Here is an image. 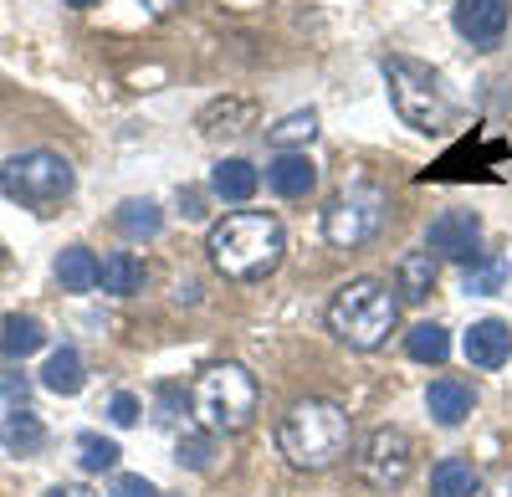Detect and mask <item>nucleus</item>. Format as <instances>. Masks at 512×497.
Wrapping results in <instances>:
<instances>
[{
    "instance_id": "obj_1",
    "label": "nucleus",
    "mask_w": 512,
    "mask_h": 497,
    "mask_svg": "<svg viewBox=\"0 0 512 497\" xmlns=\"http://www.w3.org/2000/svg\"><path fill=\"white\" fill-rule=\"evenodd\" d=\"M205 252H210V267L226 282H262L287 257V231L267 211H236L221 226H210Z\"/></svg>"
},
{
    "instance_id": "obj_2",
    "label": "nucleus",
    "mask_w": 512,
    "mask_h": 497,
    "mask_svg": "<svg viewBox=\"0 0 512 497\" xmlns=\"http://www.w3.org/2000/svg\"><path fill=\"white\" fill-rule=\"evenodd\" d=\"M349 416H344V405H333V400H297L287 405V416L277 421V446H282V457L297 467V472H328L349 457Z\"/></svg>"
},
{
    "instance_id": "obj_3",
    "label": "nucleus",
    "mask_w": 512,
    "mask_h": 497,
    "mask_svg": "<svg viewBox=\"0 0 512 497\" xmlns=\"http://www.w3.org/2000/svg\"><path fill=\"white\" fill-rule=\"evenodd\" d=\"M395 323H400V298L390 293V282H379V277L344 282L333 293V303H328V334L338 344L359 349V354L379 349L384 339L395 334Z\"/></svg>"
},
{
    "instance_id": "obj_4",
    "label": "nucleus",
    "mask_w": 512,
    "mask_h": 497,
    "mask_svg": "<svg viewBox=\"0 0 512 497\" xmlns=\"http://www.w3.org/2000/svg\"><path fill=\"white\" fill-rule=\"evenodd\" d=\"M379 72H384V88H390V103H395V113L410 123V129H420V134H441L446 123H451V93H446V82H441V72L436 67H425V62H415V57H384L379 62Z\"/></svg>"
},
{
    "instance_id": "obj_5",
    "label": "nucleus",
    "mask_w": 512,
    "mask_h": 497,
    "mask_svg": "<svg viewBox=\"0 0 512 497\" xmlns=\"http://www.w3.org/2000/svg\"><path fill=\"white\" fill-rule=\"evenodd\" d=\"M72 190H77L72 164L52 149H26V154H11L0 164V195L16 200L31 216H52Z\"/></svg>"
},
{
    "instance_id": "obj_6",
    "label": "nucleus",
    "mask_w": 512,
    "mask_h": 497,
    "mask_svg": "<svg viewBox=\"0 0 512 497\" xmlns=\"http://www.w3.org/2000/svg\"><path fill=\"white\" fill-rule=\"evenodd\" d=\"M190 410L205 431H246L256 416V380L241 364H210L200 369V380L190 385Z\"/></svg>"
},
{
    "instance_id": "obj_7",
    "label": "nucleus",
    "mask_w": 512,
    "mask_h": 497,
    "mask_svg": "<svg viewBox=\"0 0 512 497\" xmlns=\"http://www.w3.org/2000/svg\"><path fill=\"white\" fill-rule=\"evenodd\" d=\"M384 211H390V200H384V190L374 185H349L338 190L333 205L323 211V231L333 246H344V252H354V246L374 241L379 226H384Z\"/></svg>"
},
{
    "instance_id": "obj_8",
    "label": "nucleus",
    "mask_w": 512,
    "mask_h": 497,
    "mask_svg": "<svg viewBox=\"0 0 512 497\" xmlns=\"http://www.w3.org/2000/svg\"><path fill=\"white\" fill-rule=\"evenodd\" d=\"M410 467H415V446H410V436L395 431V426H379V431L359 446V457H354L359 482L374 487V492L405 487V482H410Z\"/></svg>"
},
{
    "instance_id": "obj_9",
    "label": "nucleus",
    "mask_w": 512,
    "mask_h": 497,
    "mask_svg": "<svg viewBox=\"0 0 512 497\" xmlns=\"http://www.w3.org/2000/svg\"><path fill=\"white\" fill-rule=\"evenodd\" d=\"M425 246H431L436 257L472 267L482 257V216L477 211H441L431 221V231H425Z\"/></svg>"
},
{
    "instance_id": "obj_10",
    "label": "nucleus",
    "mask_w": 512,
    "mask_h": 497,
    "mask_svg": "<svg viewBox=\"0 0 512 497\" xmlns=\"http://www.w3.org/2000/svg\"><path fill=\"white\" fill-rule=\"evenodd\" d=\"M507 16H512L507 0H456L451 26H456V36H461V41H472V47L492 52L497 41L507 36Z\"/></svg>"
},
{
    "instance_id": "obj_11",
    "label": "nucleus",
    "mask_w": 512,
    "mask_h": 497,
    "mask_svg": "<svg viewBox=\"0 0 512 497\" xmlns=\"http://www.w3.org/2000/svg\"><path fill=\"white\" fill-rule=\"evenodd\" d=\"M466 359L477 369H502L512 359V323L507 318H477L466 328Z\"/></svg>"
},
{
    "instance_id": "obj_12",
    "label": "nucleus",
    "mask_w": 512,
    "mask_h": 497,
    "mask_svg": "<svg viewBox=\"0 0 512 497\" xmlns=\"http://www.w3.org/2000/svg\"><path fill=\"white\" fill-rule=\"evenodd\" d=\"M425 410L436 416V426H461L477 410V390L466 380H456V375H441V380H431V390H425Z\"/></svg>"
},
{
    "instance_id": "obj_13",
    "label": "nucleus",
    "mask_w": 512,
    "mask_h": 497,
    "mask_svg": "<svg viewBox=\"0 0 512 497\" xmlns=\"http://www.w3.org/2000/svg\"><path fill=\"white\" fill-rule=\"evenodd\" d=\"M436 277H441V267H436L431 246H425V252H405L395 262V293H400V303H425L436 293Z\"/></svg>"
},
{
    "instance_id": "obj_14",
    "label": "nucleus",
    "mask_w": 512,
    "mask_h": 497,
    "mask_svg": "<svg viewBox=\"0 0 512 497\" xmlns=\"http://www.w3.org/2000/svg\"><path fill=\"white\" fill-rule=\"evenodd\" d=\"M267 185H272L282 200H303V195H313V185H318V164H313L308 154H277V159L267 164Z\"/></svg>"
},
{
    "instance_id": "obj_15",
    "label": "nucleus",
    "mask_w": 512,
    "mask_h": 497,
    "mask_svg": "<svg viewBox=\"0 0 512 497\" xmlns=\"http://www.w3.org/2000/svg\"><path fill=\"white\" fill-rule=\"evenodd\" d=\"M256 118V103L251 98H216L205 113H200V134L216 139V134H246Z\"/></svg>"
},
{
    "instance_id": "obj_16",
    "label": "nucleus",
    "mask_w": 512,
    "mask_h": 497,
    "mask_svg": "<svg viewBox=\"0 0 512 497\" xmlns=\"http://www.w3.org/2000/svg\"><path fill=\"white\" fill-rule=\"evenodd\" d=\"M57 282H62V293H93L98 287V272L103 262L88 252V246H67V252H57Z\"/></svg>"
},
{
    "instance_id": "obj_17",
    "label": "nucleus",
    "mask_w": 512,
    "mask_h": 497,
    "mask_svg": "<svg viewBox=\"0 0 512 497\" xmlns=\"http://www.w3.org/2000/svg\"><path fill=\"white\" fill-rule=\"evenodd\" d=\"M144 262L134 257V252H113V257H103V272H98V287L103 293H113V298H134V293H144Z\"/></svg>"
},
{
    "instance_id": "obj_18",
    "label": "nucleus",
    "mask_w": 512,
    "mask_h": 497,
    "mask_svg": "<svg viewBox=\"0 0 512 497\" xmlns=\"http://www.w3.org/2000/svg\"><path fill=\"white\" fill-rule=\"evenodd\" d=\"M41 344H47V328H41V318L11 313L6 323H0V354H6V359H31Z\"/></svg>"
},
{
    "instance_id": "obj_19",
    "label": "nucleus",
    "mask_w": 512,
    "mask_h": 497,
    "mask_svg": "<svg viewBox=\"0 0 512 497\" xmlns=\"http://www.w3.org/2000/svg\"><path fill=\"white\" fill-rule=\"evenodd\" d=\"M256 185H262V175H256V164H251V159H221V164H216V175H210V190H216L221 200H231V205L251 200Z\"/></svg>"
},
{
    "instance_id": "obj_20",
    "label": "nucleus",
    "mask_w": 512,
    "mask_h": 497,
    "mask_svg": "<svg viewBox=\"0 0 512 497\" xmlns=\"http://www.w3.org/2000/svg\"><path fill=\"white\" fill-rule=\"evenodd\" d=\"M113 226L128 236V241H149V236H159L164 231V211H159V205L154 200H123L118 205V211H113Z\"/></svg>"
},
{
    "instance_id": "obj_21",
    "label": "nucleus",
    "mask_w": 512,
    "mask_h": 497,
    "mask_svg": "<svg viewBox=\"0 0 512 497\" xmlns=\"http://www.w3.org/2000/svg\"><path fill=\"white\" fill-rule=\"evenodd\" d=\"M0 441H6L11 457H36V451L47 446V426H41V416H31V410H11Z\"/></svg>"
},
{
    "instance_id": "obj_22",
    "label": "nucleus",
    "mask_w": 512,
    "mask_h": 497,
    "mask_svg": "<svg viewBox=\"0 0 512 497\" xmlns=\"http://www.w3.org/2000/svg\"><path fill=\"white\" fill-rule=\"evenodd\" d=\"M477 487H482L477 467L461 462V457H446L431 472V497H477Z\"/></svg>"
},
{
    "instance_id": "obj_23",
    "label": "nucleus",
    "mask_w": 512,
    "mask_h": 497,
    "mask_svg": "<svg viewBox=\"0 0 512 497\" xmlns=\"http://www.w3.org/2000/svg\"><path fill=\"white\" fill-rule=\"evenodd\" d=\"M313 134H318V113L313 108H297V113H287V118L272 123L267 144L282 149V154H297V144H313Z\"/></svg>"
},
{
    "instance_id": "obj_24",
    "label": "nucleus",
    "mask_w": 512,
    "mask_h": 497,
    "mask_svg": "<svg viewBox=\"0 0 512 497\" xmlns=\"http://www.w3.org/2000/svg\"><path fill=\"white\" fill-rule=\"evenodd\" d=\"M405 354L415 359V364H446V354H451V334L441 323H415L410 334H405Z\"/></svg>"
},
{
    "instance_id": "obj_25",
    "label": "nucleus",
    "mask_w": 512,
    "mask_h": 497,
    "mask_svg": "<svg viewBox=\"0 0 512 497\" xmlns=\"http://www.w3.org/2000/svg\"><path fill=\"white\" fill-rule=\"evenodd\" d=\"M41 385L52 395H77L82 390V354L77 349H57L47 364H41Z\"/></svg>"
},
{
    "instance_id": "obj_26",
    "label": "nucleus",
    "mask_w": 512,
    "mask_h": 497,
    "mask_svg": "<svg viewBox=\"0 0 512 497\" xmlns=\"http://www.w3.org/2000/svg\"><path fill=\"white\" fill-rule=\"evenodd\" d=\"M507 272H512V267H507V257H497V252H492V257H477L472 267H466V277H461V282H466V293L492 298V293H502Z\"/></svg>"
},
{
    "instance_id": "obj_27",
    "label": "nucleus",
    "mask_w": 512,
    "mask_h": 497,
    "mask_svg": "<svg viewBox=\"0 0 512 497\" xmlns=\"http://www.w3.org/2000/svg\"><path fill=\"white\" fill-rule=\"evenodd\" d=\"M175 462L190 467V472H210V462H216V431H190V436H180Z\"/></svg>"
},
{
    "instance_id": "obj_28",
    "label": "nucleus",
    "mask_w": 512,
    "mask_h": 497,
    "mask_svg": "<svg viewBox=\"0 0 512 497\" xmlns=\"http://www.w3.org/2000/svg\"><path fill=\"white\" fill-rule=\"evenodd\" d=\"M77 451H82V467H88V472H113L118 467V457H123V451H118V441H108V436H98V431H88V436H77Z\"/></svg>"
},
{
    "instance_id": "obj_29",
    "label": "nucleus",
    "mask_w": 512,
    "mask_h": 497,
    "mask_svg": "<svg viewBox=\"0 0 512 497\" xmlns=\"http://www.w3.org/2000/svg\"><path fill=\"white\" fill-rule=\"evenodd\" d=\"M108 497H159V487L149 477H139V472H123V477H113Z\"/></svg>"
},
{
    "instance_id": "obj_30",
    "label": "nucleus",
    "mask_w": 512,
    "mask_h": 497,
    "mask_svg": "<svg viewBox=\"0 0 512 497\" xmlns=\"http://www.w3.org/2000/svg\"><path fill=\"white\" fill-rule=\"evenodd\" d=\"M108 421H113V426H134V421H139V395L118 390V395L108 400Z\"/></svg>"
},
{
    "instance_id": "obj_31",
    "label": "nucleus",
    "mask_w": 512,
    "mask_h": 497,
    "mask_svg": "<svg viewBox=\"0 0 512 497\" xmlns=\"http://www.w3.org/2000/svg\"><path fill=\"white\" fill-rule=\"evenodd\" d=\"M154 421H159V426H175V421H180V390H175V385L159 390V416H154Z\"/></svg>"
},
{
    "instance_id": "obj_32",
    "label": "nucleus",
    "mask_w": 512,
    "mask_h": 497,
    "mask_svg": "<svg viewBox=\"0 0 512 497\" xmlns=\"http://www.w3.org/2000/svg\"><path fill=\"white\" fill-rule=\"evenodd\" d=\"M0 395H6L16 410H26V395H31V385H26V380H16V375H0Z\"/></svg>"
},
{
    "instance_id": "obj_33",
    "label": "nucleus",
    "mask_w": 512,
    "mask_h": 497,
    "mask_svg": "<svg viewBox=\"0 0 512 497\" xmlns=\"http://www.w3.org/2000/svg\"><path fill=\"white\" fill-rule=\"evenodd\" d=\"M139 6H144L149 16H169V11H175V6H180V0H139Z\"/></svg>"
},
{
    "instance_id": "obj_34",
    "label": "nucleus",
    "mask_w": 512,
    "mask_h": 497,
    "mask_svg": "<svg viewBox=\"0 0 512 497\" xmlns=\"http://www.w3.org/2000/svg\"><path fill=\"white\" fill-rule=\"evenodd\" d=\"M180 200H185V216H190V221H200V216H205V211H200V195H195V190H185Z\"/></svg>"
},
{
    "instance_id": "obj_35",
    "label": "nucleus",
    "mask_w": 512,
    "mask_h": 497,
    "mask_svg": "<svg viewBox=\"0 0 512 497\" xmlns=\"http://www.w3.org/2000/svg\"><path fill=\"white\" fill-rule=\"evenodd\" d=\"M41 497H93L88 487H52V492H41Z\"/></svg>"
},
{
    "instance_id": "obj_36",
    "label": "nucleus",
    "mask_w": 512,
    "mask_h": 497,
    "mask_svg": "<svg viewBox=\"0 0 512 497\" xmlns=\"http://www.w3.org/2000/svg\"><path fill=\"white\" fill-rule=\"evenodd\" d=\"M62 6H77V11H88V6H98V0H62Z\"/></svg>"
},
{
    "instance_id": "obj_37",
    "label": "nucleus",
    "mask_w": 512,
    "mask_h": 497,
    "mask_svg": "<svg viewBox=\"0 0 512 497\" xmlns=\"http://www.w3.org/2000/svg\"><path fill=\"white\" fill-rule=\"evenodd\" d=\"M0 267H6V246H0Z\"/></svg>"
}]
</instances>
